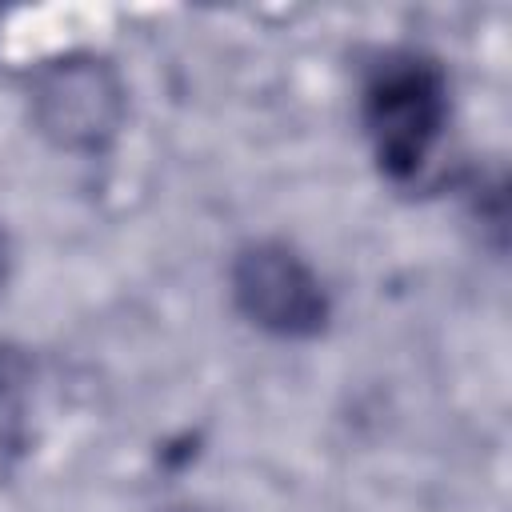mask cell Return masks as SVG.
Listing matches in <instances>:
<instances>
[{"mask_svg":"<svg viewBox=\"0 0 512 512\" xmlns=\"http://www.w3.org/2000/svg\"><path fill=\"white\" fill-rule=\"evenodd\" d=\"M364 132L380 172L396 184L416 180L448 128V84L444 72L416 52L384 56L364 80Z\"/></svg>","mask_w":512,"mask_h":512,"instance_id":"6da1fadb","label":"cell"},{"mask_svg":"<svg viewBox=\"0 0 512 512\" xmlns=\"http://www.w3.org/2000/svg\"><path fill=\"white\" fill-rule=\"evenodd\" d=\"M32 120L52 144L68 152H96L124 120L120 76L100 56H60L32 80Z\"/></svg>","mask_w":512,"mask_h":512,"instance_id":"7a4b0ae2","label":"cell"},{"mask_svg":"<svg viewBox=\"0 0 512 512\" xmlns=\"http://www.w3.org/2000/svg\"><path fill=\"white\" fill-rule=\"evenodd\" d=\"M232 300L256 328L284 340L316 336L332 312L312 264L276 240L248 244L232 260Z\"/></svg>","mask_w":512,"mask_h":512,"instance_id":"3957f363","label":"cell"},{"mask_svg":"<svg viewBox=\"0 0 512 512\" xmlns=\"http://www.w3.org/2000/svg\"><path fill=\"white\" fill-rule=\"evenodd\" d=\"M4 276H8V240L0 232V284H4Z\"/></svg>","mask_w":512,"mask_h":512,"instance_id":"277c9868","label":"cell"},{"mask_svg":"<svg viewBox=\"0 0 512 512\" xmlns=\"http://www.w3.org/2000/svg\"><path fill=\"white\" fill-rule=\"evenodd\" d=\"M172 512H208V508H172Z\"/></svg>","mask_w":512,"mask_h":512,"instance_id":"5b68a950","label":"cell"}]
</instances>
